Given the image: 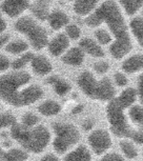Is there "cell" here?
<instances>
[{
  "label": "cell",
  "mask_w": 143,
  "mask_h": 161,
  "mask_svg": "<svg viewBox=\"0 0 143 161\" xmlns=\"http://www.w3.org/2000/svg\"><path fill=\"white\" fill-rule=\"evenodd\" d=\"M30 82L31 76L24 71L0 76V99L17 108L33 104L43 97V90Z\"/></svg>",
  "instance_id": "obj_1"
},
{
  "label": "cell",
  "mask_w": 143,
  "mask_h": 161,
  "mask_svg": "<svg viewBox=\"0 0 143 161\" xmlns=\"http://www.w3.org/2000/svg\"><path fill=\"white\" fill-rule=\"evenodd\" d=\"M85 23L90 28H97L102 23H106L115 38L129 34L125 19L117 2L114 0H106L103 2L95 12L85 18Z\"/></svg>",
  "instance_id": "obj_2"
},
{
  "label": "cell",
  "mask_w": 143,
  "mask_h": 161,
  "mask_svg": "<svg viewBox=\"0 0 143 161\" xmlns=\"http://www.w3.org/2000/svg\"><path fill=\"white\" fill-rule=\"evenodd\" d=\"M11 136L24 150L39 154L47 147L51 141V133L44 125L26 127L22 123L16 122L11 126Z\"/></svg>",
  "instance_id": "obj_3"
},
{
  "label": "cell",
  "mask_w": 143,
  "mask_h": 161,
  "mask_svg": "<svg viewBox=\"0 0 143 161\" xmlns=\"http://www.w3.org/2000/svg\"><path fill=\"white\" fill-rule=\"evenodd\" d=\"M125 108L118 98L112 99L106 106V117L111 125V130L116 137L129 139L137 144H143V130L133 129L125 116Z\"/></svg>",
  "instance_id": "obj_4"
},
{
  "label": "cell",
  "mask_w": 143,
  "mask_h": 161,
  "mask_svg": "<svg viewBox=\"0 0 143 161\" xmlns=\"http://www.w3.org/2000/svg\"><path fill=\"white\" fill-rule=\"evenodd\" d=\"M78 86L87 97L100 101H111L115 98L116 90L108 78L97 80L89 71L82 72L78 77Z\"/></svg>",
  "instance_id": "obj_5"
},
{
  "label": "cell",
  "mask_w": 143,
  "mask_h": 161,
  "mask_svg": "<svg viewBox=\"0 0 143 161\" xmlns=\"http://www.w3.org/2000/svg\"><path fill=\"white\" fill-rule=\"evenodd\" d=\"M55 133L53 147L56 153L64 154L80 140V132L72 123L54 122L52 124Z\"/></svg>",
  "instance_id": "obj_6"
},
{
  "label": "cell",
  "mask_w": 143,
  "mask_h": 161,
  "mask_svg": "<svg viewBox=\"0 0 143 161\" xmlns=\"http://www.w3.org/2000/svg\"><path fill=\"white\" fill-rule=\"evenodd\" d=\"M15 29L18 32L26 35L32 47L36 50H41L48 43L47 33L37 21L29 16L21 17L15 23Z\"/></svg>",
  "instance_id": "obj_7"
},
{
  "label": "cell",
  "mask_w": 143,
  "mask_h": 161,
  "mask_svg": "<svg viewBox=\"0 0 143 161\" xmlns=\"http://www.w3.org/2000/svg\"><path fill=\"white\" fill-rule=\"evenodd\" d=\"M89 145L96 155H102L112 147V138L105 130H95L87 137Z\"/></svg>",
  "instance_id": "obj_8"
},
{
  "label": "cell",
  "mask_w": 143,
  "mask_h": 161,
  "mask_svg": "<svg viewBox=\"0 0 143 161\" xmlns=\"http://www.w3.org/2000/svg\"><path fill=\"white\" fill-rule=\"evenodd\" d=\"M132 47L133 44L129 35L125 34L115 38V40L112 42L111 47H109V52H111V55L115 59L119 60L125 57L130 52Z\"/></svg>",
  "instance_id": "obj_9"
},
{
  "label": "cell",
  "mask_w": 143,
  "mask_h": 161,
  "mask_svg": "<svg viewBox=\"0 0 143 161\" xmlns=\"http://www.w3.org/2000/svg\"><path fill=\"white\" fill-rule=\"evenodd\" d=\"M29 8V0H4L1 4L2 12L11 18L20 16Z\"/></svg>",
  "instance_id": "obj_10"
},
{
  "label": "cell",
  "mask_w": 143,
  "mask_h": 161,
  "mask_svg": "<svg viewBox=\"0 0 143 161\" xmlns=\"http://www.w3.org/2000/svg\"><path fill=\"white\" fill-rule=\"evenodd\" d=\"M69 45V38L66 36V34H58L48 41L47 48L50 54H52L55 57L61 56L68 51V47Z\"/></svg>",
  "instance_id": "obj_11"
},
{
  "label": "cell",
  "mask_w": 143,
  "mask_h": 161,
  "mask_svg": "<svg viewBox=\"0 0 143 161\" xmlns=\"http://www.w3.org/2000/svg\"><path fill=\"white\" fill-rule=\"evenodd\" d=\"M31 65L33 72L38 76L48 75L52 72V69H53L51 61L45 56L42 55L34 56V58H33L31 62Z\"/></svg>",
  "instance_id": "obj_12"
},
{
  "label": "cell",
  "mask_w": 143,
  "mask_h": 161,
  "mask_svg": "<svg viewBox=\"0 0 143 161\" xmlns=\"http://www.w3.org/2000/svg\"><path fill=\"white\" fill-rule=\"evenodd\" d=\"M61 60L65 64L79 66L84 61V52L81 47H72L63 54Z\"/></svg>",
  "instance_id": "obj_13"
},
{
  "label": "cell",
  "mask_w": 143,
  "mask_h": 161,
  "mask_svg": "<svg viewBox=\"0 0 143 161\" xmlns=\"http://www.w3.org/2000/svg\"><path fill=\"white\" fill-rule=\"evenodd\" d=\"M47 21L52 29L55 31H58V30H61L62 28L68 25L69 22V18L63 11L56 10L51 12Z\"/></svg>",
  "instance_id": "obj_14"
},
{
  "label": "cell",
  "mask_w": 143,
  "mask_h": 161,
  "mask_svg": "<svg viewBox=\"0 0 143 161\" xmlns=\"http://www.w3.org/2000/svg\"><path fill=\"white\" fill-rule=\"evenodd\" d=\"M52 0H36L31 5V11L39 20H47L50 16V5Z\"/></svg>",
  "instance_id": "obj_15"
},
{
  "label": "cell",
  "mask_w": 143,
  "mask_h": 161,
  "mask_svg": "<svg viewBox=\"0 0 143 161\" xmlns=\"http://www.w3.org/2000/svg\"><path fill=\"white\" fill-rule=\"evenodd\" d=\"M80 47L84 53L89 54L93 57H96V58H101V57L104 56V52H103L102 47H100V43L91 38L82 39L80 41Z\"/></svg>",
  "instance_id": "obj_16"
},
{
  "label": "cell",
  "mask_w": 143,
  "mask_h": 161,
  "mask_svg": "<svg viewBox=\"0 0 143 161\" xmlns=\"http://www.w3.org/2000/svg\"><path fill=\"white\" fill-rule=\"evenodd\" d=\"M122 69L124 72L129 73V74H134V73H138L140 71H142L143 55H141V54H136V55L129 57L122 63Z\"/></svg>",
  "instance_id": "obj_17"
},
{
  "label": "cell",
  "mask_w": 143,
  "mask_h": 161,
  "mask_svg": "<svg viewBox=\"0 0 143 161\" xmlns=\"http://www.w3.org/2000/svg\"><path fill=\"white\" fill-rule=\"evenodd\" d=\"M47 83L52 84L54 87V91L56 92L57 95H59V96H65L66 94L71 92V90H72L71 84L66 80H64V79L58 77L57 75L50 76V77L47 79Z\"/></svg>",
  "instance_id": "obj_18"
},
{
  "label": "cell",
  "mask_w": 143,
  "mask_h": 161,
  "mask_svg": "<svg viewBox=\"0 0 143 161\" xmlns=\"http://www.w3.org/2000/svg\"><path fill=\"white\" fill-rule=\"evenodd\" d=\"M29 154L19 148L5 151L0 147V161H27Z\"/></svg>",
  "instance_id": "obj_19"
},
{
  "label": "cell",
  "mask_w": 143,
  "mask_h": 161,
  "mask_svg": "<svg viewBox=\"0 0 143 161\" xmlns=\"http://www.w3.org/2000/svg\"><path fill=\"white\" fill-rule=\"evenodd\" d=\"M98 0H77L74 4V12L80 16H89L96 11Z\"/></svg>",
  "instance_id": "obj_20"
},
{
  "label": "cell",
  "mask_w": 143,
  "mask_h": 161,
  "mask_svg": "<svg viewBox=\"0 0 143 161\" xmlns=\"http://www.w3.org/2000/svg\"><path fill=\"white\" fill-rule=\"evenodd\" d=\"M92 160V154L90 150L85 145H79L65 155L63 161H91Z\"/></svg>",
  "instance_id": "obj_21"
},
{
  "label": "cell",
  "mask_w": 143,
  "mask_h": 161,
  "mask_svg": "<svg viewBox=\"0 0 143 161\" xmlns=\"http://www.w3.org/2000/svg\"><path fill=\"white\" fill-rule=\"evenodd\" d=\"M129 118L137 129L143 130V106L134 104L129 110Z\"/></svg>",
  "instance_id": "obj_22"
},
{
  "label": "cell",
  "mask_w": 143,
  "mask_h": 161,
  "mask_svg": "<svg viewBox=\"0 0 143 161\" xmlns=\"http://www.w3.org/2000/svg\"><path fill=\"white\" fill-rule=\"evenodd\" d=\"M61 111V106L54 100H47L38 106V112L43 116H55Z\"/></svg>",
  "instance_id": "obj_23"
},
{
  "label": "cell",
  "mask_w": 143,
  "mask_h": 161,
  "mask_svg": "<svg viewBox=\"0 0 143 161\" xmlns=\"http://www.w3.org/2000/svg\"><path fill=\"white\" fill-rule=\"evenodd\" d=\"M137 97H138L137 90L133 89V87H126L125 90L122 91L120 96L118 97V100H119V102L123 105V108H129L130 106L134 105V103L136 102Z\"/></svg>",
  "instance_id": "obj_24"
},
{
  "label": "cell",
  "mask_w": 143,
  "mask_h": 161,
  "mask_svg": "<svg viewBox=\"0 0 143 161\" xmlns=\"http://www.w3.org/2000/svg\"><path fill=\"white\" fill-rule=\"evenodd\" d=\"M135 142L129 139H122L119 142V147L120 150L122 152V154L124 155V157L127 159H135L138 157V150L135 147Z\"/></svg>",
  "instance_id": "obj_25"
},
{
  "label": "cell",
  "mask_w": 143,
  "mask_h": 161,
  "mask_svg": "<svg viewBox=\"0 0 143 161\" xmlns=\"http://www.w3.org/2000/svg\"><path fill=\"white\" fill-rule=\"evenodd\" d=\"M129 29L137 42L143 47V19L140 17H135L130 21Z\"/></svg>",
  "instance_id": "obj_26"
},
{
  "label": "cell",
  "mask_w": 143,
  "mask_h": 161,
  "mask_svg": "<svg viewBox=\"0 0 143 161\" xmlns=\"http://www.w3.org/2000/svg\"><path fill=\"white\" fill-rule=\"evenodd\" d=\"M29 48V44L23 40H14L8 42L5 50L8 53L12 54V55H20V54L25 53Z\"/></svg>",
  "instance_id": "obj_27"
},
{
  "label": "cell",
  "mask_w": 143,
  "mask_h": 161,
  "mask_svg": "<svg viewBox=\"0 0 143 161\" xmlns=\"http://www.w3.org/2000/svg\"><path fill=\"white\" fill-rule=\"evenodd\" d=\"M124 12L127 15H134L143 7V0H119Z\"/></svg>",
  "instance_id": "obj_28"
},
{
  "label": "cell",
  "mask_w": 143,
  "mask_h": 161,
  "mask_svg": "<svg viewBox=\"0 0 143 161\" xmlns=\"http://www.w3.org/2000/svg\"><path fill=\"white\" fill-rule=\"evenodd\" d=\"M34 56L35 55L33 53H31V52H25V53H23L19 58L14 60V62L12 63V68H13L15 71H21L26 64L32 62Z\"/></svg>",
  "instance_id": "obj_29"
},
{
  "label": "cell",
  "mask_w": 143,
  "mask_h": 161,
  "mask_svg": "<svg viewBox=\"0 0 143 161\" xmlns=\"http://www.w3.org/2000/svg\"><path fill=\"white\" fill-rule=\"evenodd\" d=\"M17 122V119L14 115L11 113H2L0 114V130L5 127H11Z\"/></svg>",
  "instance_id": "obj_30"
},
{
  "label": "cell",
  "mask_w": 143,
  "mask_h": 161,
  "mask_svg": "<svg viewBox=\"0 0 143 161\" xmlns=\"http://www.w3.org/2000/svg\"><path fill=\"white\" fill-rule=\"evenodd\" d=\"M40 118L33 113H25L21 118V123L26 127H34L38 125Z\"/></svg>",
  "instance_id": "obj_31"
},
{
  "label": "cell",
  "mask_w": 143,
  "mask_h": 161,
  "mask_svg": "<svg viewBox=\"0 0 143 161\" xmlns=\"http://www.w3.org/2000/svg\"><path fill=\"white\" fill-rule=\"evenodd\" d=\"M65 33H66V36H68L69 39H73V40H77L81 36L80 28H79L77 24H74V23H71L66 25Z\"/></svg>",
  "instance_id": "obj_32"
},
{
  "label": "cell",
  "mask_w": 143,
  "mask_h": 161,
  "mask_svg": "<svg viewBox=\"0 0 143 161\" xmlns=\"http://www.w3.org/2000/svg\"><path fill=\"white\" fill-rule=\"evenodd\" d=\"M95 36H96V39H97V41H98V43L100 44H108V43H111L113 40L112 35L103 29H100L98 31H96Z\"/></svg>",
  "instance_id": "obj_33"
},
{
  "label": "cell",
  "mask_w": 143,
  "mask_h": 161,
  "mask_svg": "<svg viewBox=\"0 0 143 161\" xmlns=\"http://www.w3.org/2000/svg\"><path fill=\"white\" fill-rule=\"evenodd\" d=\"M94 69L96 71V73L98 74H105V73L108 72L109 69V64L106 61H103V60H100V61H97L95 64H94Z\"/></svg>",
  "instance_id": "obj_34"
},
{
  "label": "cell",
  "mask_w": 143,
  "mask_h": 161,
  "mask_svg": "<svg viewBox=\"0 0 143 161\" xmlns=\"http://www.w3.org/2000/svg\"><path fill=\"white\" fill-rule=\"evenodd\" d=\"M114 78H115V82H116L117 86L120 87L126 86L127 83H129V79H127L126 76L122 74V73H116L114 76Z\"/></svg>",
  "instance_id": "obj_35"
},
{
  "label": "cell",
  "mask_w": 143,
  "mask_h": 161,
  "mask_svg": "<svg viewBox=\"0 0 143 161\" xmlns=\"http://www.w3.org/2000/svg\"><path fill=\"white\" fill-rule=\"evenodd\" d=\"M99 161H125V159L118 153H108L105 154Z\"/></svg>",
  "instance_id": "obj_36"
},
{
  "label": "cell",
  "mask_w": 143,
  "mask_h": 161,
  "mask_svg": "<svg viewBox=\"0 0 143 161\" xmlns=\"http://www.w3.org/2000/svg\"><path fill=\"white\" fill-rule=\"evenodd\" d=\"M10 65H11V62L8 57H5L3 55H0V73L5 72L7 69H8Z\"/></svg>",
  "instance_id": "obj_37"
},
{
  "label": "cell",
  "mask_w": 143,
  "mask_h": 161,
  "mask_svg": "<svg viewBox=\"0 0 143 161\" xmlns=\"http://www.w3.org/2000/svg\"><path fill=\"white\" fill-rule=\"evenodd\" d=\"M137 92H138V98L140 100V102L143 104V74L140 76V78H139L138 89H137Z\"/></svg>",
  "instance_id": "obj_38"
},
{
  "label": "cell",
  "mask_w": 143,
  "mask_h": 161,
  "mask_svg": "<svg viewBox=\"0 0 143 161\" xmlns=\"http://www.w3.org/2000/svg\"><path fill=\"white\" fill-rule=\"evenodd\" d=\"M10 42V35L8 34H0V48H2Z\"/></svg>",
  "instance_id": "obj_39"
},
{
  "label": "cell",
  "mask_w": 143,
  "mask_h": 161,
  "mask_svg": "<svg viewBox=\"0 0 143 161\" xmlns=\"http://www.w3.org/2000/svg\"><path fill=\"white\" fill-rule=\"evenodd\" d=\"M40 161H60V160L56 156H55V155L47 154V155H45V156L42 157Z\"/></svg>",
  "instance_id": "obj_40"
},
{
  "label": "cell",
  "mask_w": 143,
  "mask_h": 161,
  "mask_svg": "<svg viewBox=\"0 0 143 161\" xmlns=\"http://www.w3.org/2000/svg\"><path fill=\"white\" fill-rule=\"evenodd\" d=\"M93 126H94V121H93V120L87 119V120H85L84 122H83V130H92V129H93Z\"/></svg>",
  "instance_id": "obj_41"
},
{
  "label": "cell",
  "mask_w": 143,
  "mask_h": 161,
  "mask_svg": "<svg viewBox=\"0 0 143 161\" xmlns=\"http://www.w3.org/2000/svg\"><path fill=\"white\" fill-rule=\"evenodd\" d=\"M5 29H7V23L2 18H0V34H3Z\"/></svg>",
  "instance_id": "obj_42"
},
{
  "label": "cell",
  "mask_w": 143,
  "mask_h": 161,
  "mask_svg": "<svg viewBox=\"0 0 143 161\" xmlns=\"http://www.w3.org/2000/svg\"><path fill=\"white\" fill-rule=\"evenodd\" d=\"M82 110H83V105L79 104V105L75 106V108H74V110H73V113H74V114L80 113V112H82Z\"/></svg>",
  "instance_id": "obj_43"
},
{
  "label": "cell",
  "mask_w": 143,
  "mask_h": 161,
  "mask_svg": "<svg viewBox=\"0 0 143 161\" xmlns=\"http://www.w3.org/2000/svg\"><path fill=\"white\" fill-rule=\"evenodd\" d=\"M71 1H77V0H71Z\"/></svg>",
  "instance_id": "obj_44"
},
{
  "label": "cell",
  "mask_w": 143,
  "mask_h": 161,
  "mask_svg": "<svg viewBox=\"0 0 143 161\" xmlns=\"http://www.w3.org/2000/svg\"><path fill=\"white\" fill-rule=\"evenodd\" d=\"M0 18H1V13H0Z\"/></svg>",
  "instance_id": "obj_45"
}]
</instances>
